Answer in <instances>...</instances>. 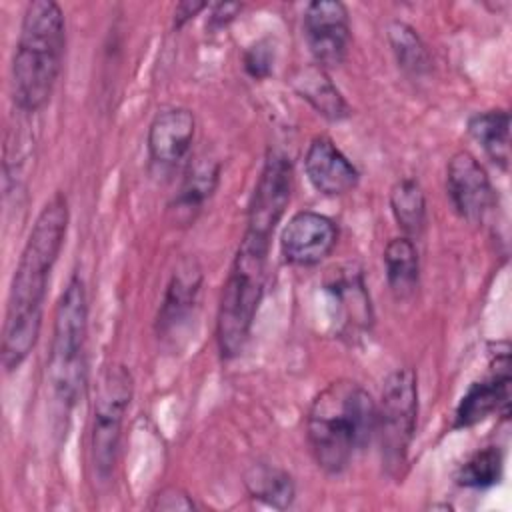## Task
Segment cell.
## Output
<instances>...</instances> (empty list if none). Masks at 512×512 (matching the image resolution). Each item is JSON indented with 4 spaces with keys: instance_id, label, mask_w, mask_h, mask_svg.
I'll list each match as a JSON object with an SVG mask.
<instances>
[{
    "instance_id": "obj_21",
    "label": "cell",
    "mask_w": 512,
    "mask_h": 512,
    "mask_svg": "<svg viewBox=\"0 0 512 512\" xmlns=\"http://www.w3.org/2000/svg\"><path fill=\"white\" fill-rule=\"evenodd\" d=\"M244 486L250 498L278 510L290 508L296 498L294 478L286 470L268 462H254L244 472Z\"/></svg>"
},
{
    "instance_id": "obj_22",
    "label": "cell",
    "mask_w": 512,
    "mask_h": 512,
    "mask_svg": "<svg viewBox=\"0 0 512 512\" xmlns=\"http://www.w3.org/2000/svg\"><path fill=\"white\" fill-rule=\"evenodd\" d=\"M386 36L396 64L404 74L412 78H422L432 72L434 60L418 30L402 20H392L386 28Z\"/></svg>"
},
{
    "instance_id": "obj_24",
    "label": "cell",
    "mask_w": 512,
    "mask_h": 512,
    "mask_svg": "<svg viewBox=\"0 0 512 512\" xmlns=\"http://www.w3.org/2000/svg\"><path fill=\"white\" fill-rule=\"evenodd\" d=\"M504 472V454L498 446L476 450L456 472V484L468 490H486L500 482Z\"/></svg>"
},
{
    "instance_id": "obj_28",
    "label": "cell",
    "mask_w": 512,
    "mask_h": 512,
    "mask_svg": "<svg viewBox=\"0 0 512 512\" xmlns=\"http://www.w3.org/2000/svg\"><path fill=\"white\" fill-rule=\"evenodd\" d=\"M208 4L206 2H192V0H186V2H180L176 4L174 8V20H172V26L176 30L184 28L194 16H198L202 10H206Z\"/></svg>"
},
{
    "instance_id": "obj_19",
    "label": "cell",
    "mask_w": 512,
    "mask_h": 512,
    "mask_svg": "<svg viewBox=\"0 0 512 512\" xmlns=\"http://www.w3.org/2000/svg\"><path fill=\"white\" fill-rule=\"evenodd\" d=\"M384 272L390 292L396 300L414 296L420 284V254L412 238L394 236L388 240L384 254Z\"/></svg>"
},
{
    "instance_id": "obj_6",
    "label": "cell",
    "mask_w": 512,
    "mask_h": 512,
    "mask_svg": "<svg viewBox=\"0 0 512 512\" xmlns=\"http://www.w3.org/2000/svg\"><path fill=\"white\" fill-rule=\"evenodd\" d=\"M418 420V378L410 366L396 368L384 380L376 404V434L382 468L386 476L402 482L408 470V456L416 436Z\"/></svg>"
},
{
    "instance_id": "obj_14",
    "label": "cell",
    "mask_w": 512,
    "mask_h": 512,
    "mask_svg": "<svg viewBox=\"0 0 512 512\" xmlns=\"http://www.w3.org/2000/svg\"><path fill=\"white\" fill-rule=\"evenodd\" d=\"M304 172L312 188L322 196H344L360 182L358 168L326 134H318L308 142L304 152Z\"/></svg>"
},
{
    "instance_id": "obj_17",
    "label": "cell",
    "mask_w": 512,
    "mask_h": 512,
    "mask_svg": "<svg viewBox=\"0 0 512 512\" xmlns=\"http://www.w3.org/2000/svg\"><path fill=\"white\" fill-rule=\"evenodd\" d=\"M324 288L334 300L338 314L342 316V326L348 332H360L372 326L374 316L370 292L358 266L344 264L330 270L328 278L324 280Z\"/></svg>"
},
{
    "instance_id": "obj_26",
    "label": "cell",
    "mask_w": 512,
    "mask_h": 512,
    "mask_svg": "<svg viewBox=\"0 0 512 512\" xmlns=\"http://www.w3.org/2000/svg\"><path fill=\"white\" fill-rule=\"evenodd\" d=\"M150 508L152 510H194L196 502L184 488L166 486L154 496V502L150 504Z\"/></svg>"
},
{
    "instance_id": "obj_13",
    "label": "cell",
    "mask_w": 512,
    "mask_h": 512,
    "mask_svg": "<svg viewBox=\"0 0 512 512\" xmlns=\"http://www.w3.org/2000/svg\"><path fill=\"white\" fill-rule=\"evenodd\" d=\"M204 284V270L196 256H182L166 284L158 314H156V334L158 338L174 336L194 312Z\"/></svg>"
},
{
    "instance_id": "obj_2",
    "label": "cell",
    "mask_w": 512,
    "mask_h": 512,
    "mask_svg": "<svg viewBox=\"0 0 512 512\" xmlns=\"http://www.w3.org/2000/svg\"><path fill=\"white\" fill-rule=\"evenodd\" d=\"M374 434L376 402L356 380L338 378L312 398L306 412V442L324 474H342Z\"/></svg>"
},
{
    "instance_id": "obj_16",
    "label": "cell",
    "mask_w": 512,
    "mask_h": 512,
    "mask_svg": "<svg viewBox=\"0 0 512 512\" xmlns=\"http://www.w3.org/2000/svg\"><path fill=\"white\" fill-rule=\"evenodd\" d=\"M220 182V162L208 156L188 164L182 182L168 204L174 226L186 228L196 222L204 204L214 196Z\"/></svg>"
},
{
    "instance_id": "obj_11",
    "label": "cell",
    "mask_w": 512,
    "mask_h": 512,
    "mask_svg": "<svg viewBox=\"0 0 512 512\" xmlns=\"http://www.w3.org/2000/svg\"><path fill=\"white\" fill-rule=\"evenodd\" d=\"M338 224L326 214L300 210L280 232V254L290 266L310 268L326 260L338 244Z\"/></svg>"
},
{
    "instance_id": "obj_27",
    "label": "cell",
    "mask_w": 512,
    "mask_h": 512,
    "mask_svg": "<svg viewBox=\"0 0 512 512\" xmlns=\"http://www.w3.org/2000/svg\"><path fill=\"white\" fill-rule=\"evenodd\" d=\"M242 12L240 2H218L210 6V16H208V28L210 30H220L226 28L238 14Z\"/></svg>"
},
{
    "instance_id": "obj_12",
    "label": "cell",
    "mask_w": 512,
    "mask_h": 512,
    "mask_svg": "<svg viewBox=\"0 0 512 512\" xmlns=\"http://www.w3.org/2000/svg\"><path fill=\"white\" fill-rule=\"evenodd\" d=\"M446 194L466 222H482L494 206V188L486 168L468 150H456L446 164Z\"/></svg>"
},
{
    "instance_id": "obj_9",
    "label": "cell",
    "mask_w": 512,
    "mask_h": 512,
    "mask_svg": "<svg viewBox=\"0 0 512 512\" xmlns=\"http://www.w3.org/2000/svg\"><path fill=\"white\" fill-rule=\"evenodd\" d=\"M302 30L314 64L322 68L340 66L350 50V12L340 0H312L304 8Z\"/></svg>"
},
{
    "instance_id": "obj_10",
    "label": "cell",
    "mask_w": 512,
    "mask_h": 512,
    "mask_svg": "<svg viewBox=\"0 0 512 512\" xmlns=\"http://www.w3.org/2000/svg\"><path fill=\"white\" fill-rule=\"evenodd\" d=\"M510 354L508 344L502 342V350L492 356L490 372L486 378L476 380L462 394L456 410H454V430L472 428L492 414L508 416L510 412Z\"/></svg>"
},
{
    "instance_id": "obj_25",
    "label": "cell",
    "mask_w": 512,
    "mask_h": 512,
    "mask_svg": "<svg viewBox=\"0 0 512 512\" xmlns=\"http://www.w3.org/2000/svg\"><path fill=\"white\" fill-rule=\"evenodd\" d=\"M274 48L268 40H258L244 52V70L250 78L262 80L272 72Z\"/></svg>"
},
{
    "instance_id": "obj_8",
    "label": "cell",
    "mask_w": 512,
    "mask_h": 512,
    "mask_svg": "<svg viewBox=\"0 0 512 512\" xmlns=\"http://www.w3.org/2000/svg\"><path fill=\"white\" fill-rule=\"evenodd\" d=\"M292 188L294 170L290 158L278 150H268L248 202L244 236L272 242V236L290 204Z\"/></svg>"
},
{
    "instance_id": "obj_4",
    "label": "cell",
    "mask_w": 512,
    "mask_h": 512,
    "mask_svg": "<svg viewBox=\"0 0 512 512\" xmlns=\"http://www.w3.org/2000/svg\"><path fill=\"white\" fill-rule=\"evenodd\" d=\"M86 340H88V296L82 276L72 274L66 282L52 324V340L48 352V382L60 416L68 418L80 400L86 376Z\"/></svg>"
},
{
    "instance_id": "obj_20",
    "label": "cell",
    "mask_w": 512,
    "mask_h": 512,
    "mask_svg": "<svg viewBox=\"0 0 512 512\" xmlns=\"http://www.w3.org/2000/svg\"><path fill=\"white\" fill-rule=\"evenodd\" d=\"M466 130L470 138L484 150V154L502 170L510 164V112L504 108H490L468 118Z\"/></svg>"
},
{
    "instance_id": "obj_7",
    "label": "cell",
    "mask_w": 512,
    "mask_h": 512,
    "mask_svg": "<svg viewBox=\"0 0 512 512\" xmlns=\"http://www.w3.org/2000/svg\"><path fill=\"white\" fill-rule=\"evenodd\" d=\"M132 396L134 376L128 366L108 364L96 380L90 418V466L98 484H108L114 474Z\"/></svg>"
},
{
    "instance_id": "obj_15",
    "label": "cell",
    "mask_w": 512,
    "mask_h": 512,
    "mask_svg": "<svg viewBox=\"0 0 512 512\" xmlns=\"http://www.w3.org/2000/svg\"><path fill=\"white\" fill-rule=\"evenodd\" d=\"M196 134V116L190 108L168 106L154 114L146 146L152 164L160 168H174L186 160Z\"/></svg>"
},
{
    "instance_id": "obj_18",
    "label": "cell",
    "mask_w": 512,
    "mask_h": 512,
    "mask_svg": "<svg viewBox=\"0 0 512 512\" xmlns=\"http://www.w3.org/2000/svg\"><path fill=\"white\" fill-rule=\"evenodd\" d=\"M290 84L294 92L306 100L316 114H320L328 122H342L350 118L352 108L346 102L344 94L332 82L326 68L310 62L296 68L290 76Z\"/></svg>"
},
{
    "instance_id": "obj_1",
    "label": "cell",
    "mask_w": 512,
    "mask_h": 512,
    "mask_svg": "<svg viewBox=\"0 0 512 512\" xmlns=\"http://www.w3.org/2000/svg\"><path fill=\"white\" fill-rule=\"evenodd\" d=\"M68 224V198L58 190L40 208L12 274L0 348L2 366L8 374L24 364L40 338L48 282L62 252Z\"/></svg>"
},
{
    "instance_id": "obj_23",
    "label": "cell",
    "mask_w": 512,
    "mask_h": 512,
    "mask_svg": "<svg viewBox=\"0 0 512 512\" xmlns=\"http://www.w3.org/2000/svg\"><path fill=\"white\" fill-rule=\"evenodd\" d=\"M390 212L402 236L418 238L426 228V194L416 178H400L390 188Z\"/></svg>"
},
{
    "instance_id": "obj_5",
    "label": "cell",
    "mask_w": 512,
    "mask_h": 512,
    "mask_svg": "<svg viewBox=\"0 0 512 512\" xmlns=\"http://www.w3.org/2000/svg\"><path fill=\"white\" fill-rule=\"evenodd\" d=\"M270 246L248 236L240 238L216 312V346L222 360L238 358L250 340L266 288Z\"/></svg>"
},
{
    "instance_id": "obj_3",
    "label": "cell",
    "mask_w": 512,
    "mask_h": 512,
    "mask_svg": "<svg viewBox=\"0 0 512 512\" xmlns=\"http://www.w3.org/2000/svg\"><path fill=\"white\" fill-rule=\"evenodd\" d=\"M66 52V18L58 2L26 4L12 54V100L24 114L40 112L52 98Z\"/></svg>"
}]
</instances>
